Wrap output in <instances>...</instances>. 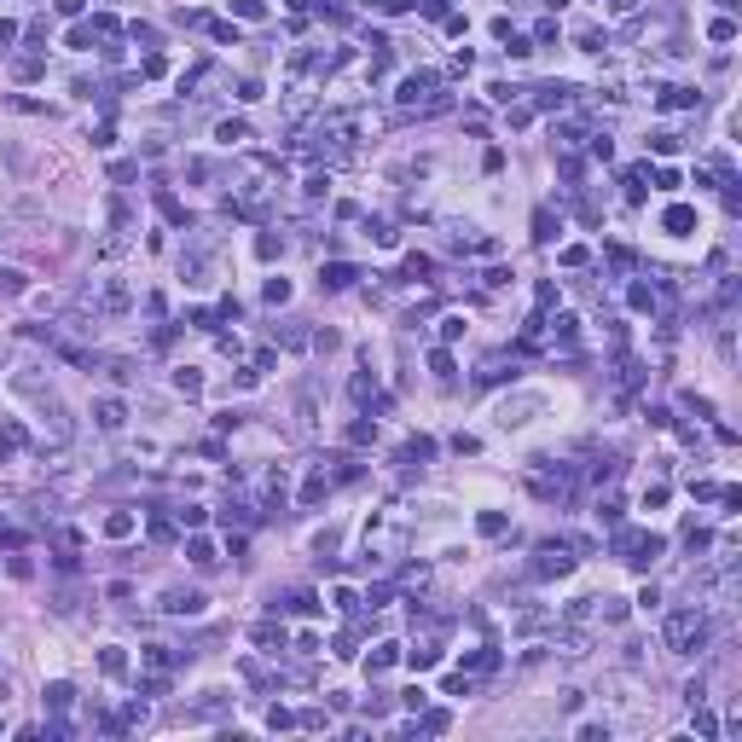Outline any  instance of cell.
<instances>
[{"instance_id": "cell-13", "label": "cell", "mask_w": 742, "mask_h": 742, "mask_svg": "<svg viewBox=\"0 0 742 742\" xmlns=\"http://www.w3.org/2000/svg\"><path fill=\"white\" fill-rule=\"evenodd\" d=\"M319 285H325V290H342V285H354V267H342V261H337V267H325V278H319Z\"/></svg>"}, {"instance_id": "cell-17", "label": "cell", "mask_w": 742, "mask_h": 742, "mask_svg": "<svg viewBox=\"0 0 742 742\" xmlns=\"http://www.w3.org/2000/svg\"><path fill=\"white\" fill-rule=\"evenodd\" d=\"M105 534H110V539L134 534V516H128V510H117V516H105Z\"/></svg>"}, {"instance_id": "cell-34", "label": "cell", "mask_w": 742, "mask_h": 742, "mask_svg": "<svg viewBox=\"0 0 742 742\" xmlns=\"http://www.w3.org/2000/svg\"><path fill=\"white\" fill-rule=\"evenodd\" d=\"M453 337H464V319H458V313H453V319H441V342H453Z\"/></svg>"}, {"instance_id": "cell-32", "label": "cell", "mask_w": 742, "mask_h": 742, "mask_svg": "<svg viewBox=\"0 0 742 742\" xmlns=\"http://www.w3.org/2000/svg\"><path fill=\"white\" fill-rule=\"evenodd\" d=\"M430 366H435V377H453V354H447V348H435V354H430Z\"/></svg>"}, {"instance_id": "cell-33", "label": "cell", "mask_w": 742, "mask_h": 742, "mask_svg": "<svg viewBox=\"0 0 742 742\" xmlns=\"http://www.w3.org/2000/svg\"><path fill=\"white\" fill-rule=\"evenodd\" d=\"M233 12H238V18H261L267 6H261V0H233Z\"/></svg>"}, {"instance_id": "cell-30", "label": "cell", "mask_w": 742, "mask_h": 742, "mask_svg": "<svg viewBox=\"0 0 742 742\" xmlns=\"http://www.w3.org/2000/svg\"><path fill=\"white\" fill-rule=\"evenodd\" d=\"M650 145L667 157V151H679V134H667V128H661V134H650Z\"/></svg>"}, {"instance_id": "cell-18", "label": "cell", "mask_w": 742, "mask_h": 742, "mask_svg": "<svg viewBox=\"0 0 742 742\" xmlns=\"http://www.w3.org/2000/svg\"><path fill=\"white\" fill-rule=\"evenodd\" d=\"M215 140H226V145H238V140H250V122H221V128H215Z\"/></svg>"}, {"instance_id": "cell-6", "label": "cell", "mask_w": 742, "mask_h": 742, "mask_svg": "<svg viewBox=\"0 0 742 742\" xmlns=\"http://www.w3.org/2000/svg\"><path fill=\"white\" fill-rule=\"evenodd\" d=\"M128 302H134V296H128L122 278H110V285L99 290V307H105V313H128Z\"/></svg>"}, {"instance_id": "cell-10", "label": "cell", "mask_w": 742, "mask_h": 742, "mask_svg": "<svg viewBox=\"0 0 742 742\" xmlns=\"http://www.w3.org/2000/svg\"><path fill=\"white\" fill-rule=\"evenodd\" d=\"M430 87H435V76H406V81H400V105H418Z\"/></svg>"}, {"instance_id": "cell-11", "label": "cell", "mask_w": 742, "mask_h": 742, "mask_svg": "<svg viewBox=\"0 0 742 742\" xmlns=\"http://www.w3.org/2000/svg\"><path fill=\"white\" fill-rule=\"evenodd\" d=\"M255 644H261V650H285V626L261 621V626H255Z\"/></svg>"}, {"instance_id": "cell-38", "label": "cell", "mask_w": 742, "mask_h": 742, "mask_svg": "<svg viewBox=\"0 0 742 742\" xmlns=\"http://www.w3.org/2000/svg\"><path fill=\"white\" fill-rule=\"evenodd\" d=\"M12 41H18V24H6V18H0V47H12Z\"/></svg>"}, {"instance_id": "cell-31", "label": "cell", "mask_w": 742, "mask_h": 742, "mask_svg": "<svg viewBox=\"0 0 742 742\" xmlns=\"http://www.w3.org/2000/svg\"><path fill=\"white\" fill-rule=\"evenodd\" d=\"M255 255H261V261H273V255H278V238H273V233H261V238H255Z\"/></svg>"}, {"instance_id": "cell-8", "label": "cell", "mask_w": 742, "mask_h": 742, "mask_svg": "<svg viewBox=\"0 0 742 742\" xmlns=\"http://www.w3.org/2000/svg\"><path fill=\"white\" fill-rule=\"evenodd\" d=\"M568 568H574V557H568V551H557V546L539 551V574H568Z\"/></svg>"}, {"instance_id": "cell-14", "label": "cell", "mask_w": 742, "mask_h": 742, "mask_svg": "<svg viewBox=\"0 0 742 742\" xmlns=\"http://www.w3.org/2000/svg\"><path fill=\"white\" fill-rule=\"evenodd\" d=\"M0 290H6V296H24V290H29V278H24L18 267H0Z\"/></svg>"}, {"instance_id": "cell-19", "label": "cell", "mask_w": 742, "mask_h": 742, "mask_svg": "<svg viewBox=\"0 0 742 742\" xmlns=\"http://www.w3.org/2000/svg\"><path fill=\"white\" fill-rule=\"evenodd\" d=\"M534 238H539V244H551V238H557V221H551V209H539V215H534Z\"/></svg>"}, {"instance_id": "cell-35", "label": "cell", "mask_w": 742, "mask_h": 742, "mask_svg": "<svg viewBox=\"0 0 742 742\" xmlns=\"http://www.w3.org/2000/svg\"><path fill=\"white\" fill-rule=\"evenodd\" d=\"M482 534H505V516H499V510H482Z\"/></svg>"}, {"instance_id": "cell-9", "label": "cell", "mask_w": 742, "mask_h": 742, "mask_svg": "<svg viewBox=\"0 0 742 742\" xmlns=\"http://www.w3.org/2000/svg\"><path fill=\"white\" fill-rule=\"evenodd\" d=\"M186 557H192L197 568H215V546H209L203 534H192V539H186Z\"/></svg>"}, {"instance_id": "cell-7", "label": "cell", "mask_w": 742, "mask_h": 742, "mask_svg": "<svg viewBox=\"0 0 742 742\" xmlns=\"http://www.w3.org/2000/svg\"><path fill=\"white\" fill-rule=\"evenodd\" d=\"M661 226H667V233H690V226H696V209H690V203H673L667 215H661Z\"/></svg>"}, {"instance_id": "cell-23", "label": "cell", "mask_w": 742, "mask_h": 742, "mask_svg": "<svg viewBox=\"0 0 742 742\" xmlns=\"http://www.w3.org/2000/svg\"><path fill=\"white\" fill-rule=\"evenodd\" d=\"M505 41H510V47H505V53H510V58H528V53H534V41H528V35H516V29H510V35H505Z\"/></svg>"}, {"instance_id": "cell-37", "label": "cell", "mask_w": 742, "mask_h": 742, "mask_svg": "<svg viewBox=\"0 0 742 742\" xmlns=\"http://www.w3.org/2000/svg\"><path fill=\"white\" fill-rule=\"evenodd\" d=\"M151 539H157V546H169V539H174V528L162 522V516H151Z\"/></svg>"}, {"instance_id": "cell-26", "label": "cell", "mask_w": 742, "mask_h": 742, "mask_svg": "<svg viewBox=\"0 0 742 742\" xmlns=\"http://www.w3.org/2000/svg\"><path fill=\"white\" fill-rule=\"evenodd\" d=\"M684 702H690V707H696V702H707V679H702V673L684 684Z\"/></svg>"}, {"instance_id": "cell-21", "label": "cell", "mask_w": 742, "mask_h": 742, "mask_svg": "<svg viewBox=\"0 0 742 742\" xmlns=\"http://www.w3.org/2000/svg\"><path fill=\"white\" fill-rule=\"evenodd\" d=\"M603 47H609L603 29H580V53H603Z\"/></svg>"}, {"instance_id": "cell-27", "label": "cell", "mask_w": 742, "mask_h": 742, "mask_svg": "<svg viewBox=\"0 0 742 742\" xmlns=\"http://www.w3.org/2000/svg\"><path fill=\"white\" fill-rule=\"evenodd\" d=\"M267 302H290V278H267Z\"/></svg>"}, {"instance_id": "cell-16", "label": "cell", "mask_w": 742, "mask_h": 742, "mask_svg": "<svg viewBox=\"0 0 742 742\" xmlns=\"http://www.w3.org/2000/svg\"><path fill=\"white\" fill-rule=\"evenodd\" d=\"M99 667H105L110 679H122V673H128V655H122V650H105V655H99Z\"/></svg>"}, {"instance_id": "cell-5", "label": "cell", "mask_w": 742, "mask_h": 742, "mask_svg": "<svg viewBox=\"0 0 742 742\" xmlns=\"http://www.w3.org/2000/svg\"><path fill=\"white\" fill-rule=\"evenodd\" d=\"M162 609H169V615H197V609H203V591H169V598H162Z\"/></svg>"}, {"instance_id": "cell-36", "label": "cell", "mask_w": 742, "mask_h": 742, "mask_svg": "<svg viewBox=\"0 0 742 742\" xmlns=\"http://www.w3.org/2000/svg\"><path fill=\"white\" fill-rule=\"evenodd\" d=\"M12 70H18L24 81H35V76H41V58H18V64H12Z\"/></svg>"}, {"instance_id": "cell-1", "label": "cell", "mask_w": 742, "mask_h": 742, "mask_svg": "<svg viewBox=\"0 0 742 742\" xmlns=\"http://www.w3.org/2000/svg\"><path fill=\"white\" fill-rule=\"evenodd\" d=\"M661 644L673 655H696L707 644V609H673L661 621Z\"/></svg>"}, {"instance_id": "cell-24", "label": "cell", "mask_w": 742, "mask_h": 742, "mask_svg": "<svg viewBox=\"0 0 742 742\" xmlns=\"http://www.w3.org/2000/svg\"><path fill=\"white\" fill-rule=\"evenodd\" d=\"M325 487H331V482H325V475H313V482L302 487V505H319V499H325Z\"/></svg>"}, {"instance_id": "cell-28", "label": "cell", "mask_w": 742, "mask_h": 742, "mask_svg": "<svg viewBox=\"0 0 742 742\" xmlns=\"http://www.w3.org/2000/svg\"><path fill=\"white\" fill-rule=\"evenodd\" d=\"M290 609H296V615H313V609H319V598H313V591H296Z\"/></svg>"}, {"instance_id": "cell-4", "label": "cell", "mask_w": 742, "mask_h": 742, "mask_svg": "<svg viewBox=\"0 0 742 742\" xmlns=\"http://www.w3.org/2000/svg\"><path fill=\"white\" fill-rule=\"evenodd\" d=\"M568 93H574L568 81H546V87H534V105H539V110H563Z\"/></svg>"}, {"instance_id": "cell-39", "label": "cell", "mask_w": 742, "mask_h": 742, "mask_svg": "<svg viewBox=\"0 0 742 742\" xmlns=\"http://www.w3.org/2000/svg\"><path fill=\"white\" fill-rule=\"evenodd\" d=\"M58 12H64V18H76V12H81V0H58Z\"/></svg>"}, {"instance_id": "cell-15", "label": "cell", "mask_w": 742, "mask_h": 742, "mask_svg": "<svg viewBox=\"0 0 742 742\" xmlns=\"http://www.w3.org/2000/svg\"><path fill=\"white\" fill-rule=\"evenodd\" d=\"M70 702H76V684H64V679L47 684V707H70Z\"/></svg>"}, {"instance_id": "cell-2", "label": "cell", "mask_w": 742, "mask_h": 742, "mask_svg": "<svg viewBox=\"0 0 742 742\" xmlns=\"http://www.w3.org/2000/svg\"><path fill=\"white\" fill-rule=\"evenodd\" d=\"M539 412H546V394H510L499 406V430H522V423H534Z\"/></svg>"}, {"instance_id": "cell-29", "label": "cell", "mask_w": 742, "mask_h": 742, "mask_svg": "<svg viewBox=\"0 0 742 742\" xmlns=\"http://www.w3.org/2000/svg\"><path fill=\"white\" fill-rule=\"evenodd\" d=\"M441 661V650L435 644H423V650H412V667H435Z\"/></svg>"}, {"instance_id": "cell-22", "label": "cell", "mask_w": 742, "mask_h": 742, "mask_svg": "<svg viewBox=\"0 0 742 742\" xmlns=\"http://www.w3.org/2000/svg\"><path fill=\"white\" fill-rule=\"evenodd\" d=\"M394 667V644H377L371 650V673H389Z\"/></svg>"}, {"instance_id": "cell-3", "label": "cell", "mask_w": 742, "mask_h": 742, "mask_svg": "<svg viewBox=\"0 0 742 742\" xmlns=\"http://www.w3.org/2000/svg\"><path fill=\"white\" fill-rule=\"evenodd\" d=\"M93 418H99V430H122V423H128V406L117 400V394H105V400L93 406Z\"/></svg>"}, {"instance_id": "cell-12", "label": "cell", "mask_w": 742, "mask_h": 742, "mask_svg": "<svg viewBox=\"0 0 742 742\" xmlns=\"http://www.w3.org/2000/svg\"><path fill=\"white\" fill-rule=\"evenodd\" d=\"M348 441H354V447H371V441H377V423H371V418H354V423H348Z\"/></svg>"}, {"instance_id": "cell-20", "label": "cell", "mask_w": 742, "mask_h": 742, "mask_svg": "<svg viewBox=\"0 0 742 742\" xmlns=\"http://www.w3.org/2000/svg\"><path fill=\"white\" fill-rule=\"evenodd\" d=\"M174 389H180V394H197V389H203V377H197L192 366H180V371H174Z\"/></svg>"}, {"instance_id": "cell-25", "label": "cell", "mask_w": 742, "mask_h": 742, "mask_svg": "<svg viewBox=\"0 0 742 742\" xmlns=\"http://www.w3.org/2000/svg\"><path fill=\"white\" fill-rule=\"evenodd\" d=\"M707 35H714V41H736V24L731 18H714V24H707Z\"/></svg>"}]
</instances>
